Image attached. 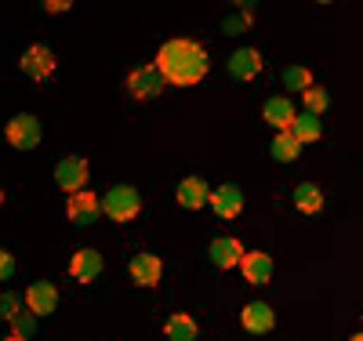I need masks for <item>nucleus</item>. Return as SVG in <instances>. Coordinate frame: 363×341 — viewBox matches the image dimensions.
<instances>
[{
    "label": "nucleus",
    "mask_w": 363,
    "mask_h": 341,
    "mask_svg": "<svg viewBox=\"0 0 363 341\" xmlns=\"http://www.w3.org/2000/svg\"><path fill=\"white\" fill-rule=\"evenodd\" d=\"M157 69L164 73L167 84H178V87H193L203 80L207 73V55L200 51V44L193 40H167L157 55Z\"/></svg>",
    "instance_id": "obj_1"
},
{
    "label": "nucleus",
    "mask_w": 363,
    "mask_h": 341,
    "mask_svg": "<svg viewBox=\"0 0 363 341\" xmlns=\"http://www.w3.org/2000/svg\"><path fill=\"white\" fill-rule=\"evenodd\" d=\"M138 207H142V196H138V189H131V185H113V189L106 193V200H102V211L113 222H131L138 214Z\"/></svg>",
    "instance_id": "obj_2"
},
{
    "label": "nucleus",
    "mask_w": 363,
    "mask_h": 341,
    "mask_svg": "<svg viewBox=\"0 0 363 341\" xmlns=\"http://www.w3.org/2000/svg\"><path fill=\"white\" fill-rule=\"evenodd\" d=\"M164 84H167V80H164V73H160L157 66H138V69L128 73V91H131L135 99H153V95H160Z\"/></svg>",
    "instance_id": "obj_3"
},
{
    "label": "nucleus",
    "mask_w": 363,
    "mask_h": 341,
    "mask_svg": "<svg viewBox=\"0 0 363 341\" xmlns=\"http://www.w3.org/2000/svg\"><path fill=\"white\" fill-rule=\"evenodd\" d=\"M55 181H58V189H66L69 196L84 193V185H87V164L77 160V157H66L62 164L55 167Z\"/></svg>",
    "instance_id": "obj_4"
},
{
    "label": "nucleus",
    "mask_w": 363,
    "mask_h": 341,
    "mask_svg": "<svg viewBox=\"0 0 363 341\" xmlns=\"http://www.w3.org/2000/svg\"><path fill=\"white\" fill-rule=\"evenodd\" d=\"M8 142H11L15 149H33V145L40 142V123H37V116H29V113L11 116V120H8Z\"/></svg>",
    "instance_id": "obj_5"
},
{
    "label": "nucleus",
    "mask_w": 363,
    "mask_h": 341,
    "mask_svg": "<svg viewBox=\"0 0 363 341\" xmlns=\"http://www.w3.org/2000/svg\"><path fill=\"white\" fill-rule=\"evenodd\" d=\"M26 308H29V316H48L51 308L58 305V291L51 284H29L26 287Z\"/></svg>",
    "instance_id": "obj_6"
},
{
    "label": "nucleus",
    "mask_w": 363,
    "mask_h": 341,
    "mask_svg": "<svg viewBox=\"0 0 363 341\" xmlns=\"http://www.w3.org/2000/svg\"><path fill=\"white\" fill-rule=\"evenodd\" d=\"M247 258V251L240 247V240L233 236H218V240H211V262H215L218 269H233Z\"/></svg>",
    "instance_id": "obj_7"
},
{
    "label": "nucleus",
    "mask_w": 363,
    "mask_h": 341,
    "mask_svg": "<svg viewBox=\"0 0 363 341\" xmlns=\"http://www.w3.org/2000/svg\"><path fill=\"white\" fill-rule=\"evenodd\" d=\"M211 211L225 222L240 218V211H244V193H240L236 185H222V189H215V196H211Z\"/></svg>",
    "instance_id": "obj_8"
},
{
    "label": "nucleus",
    "mask_w": 363,
    "mask_h": 341,
    "mask_svg": "<svg viewBox=\"0 0 363 341\" xmlns=\"http://www.w3.org/2000/svg\"><path fill=\"white\" fill-rule=\"evenodd\" d=\"M99 211H102V200L95 196V193H77V196H69V203H66V214L77 222V225H87V222H95L99 218Z\"/></svg>",
    "instance_id": "obj_9"
},
{
    "label": "nucleus",
    "mask_w": 363,
    "mask_h": 341,
    "mask_svg": "<svg viewBox=\"0 0 363 341\" xmlns=\"http://www.w3.org/2000/svg\"><path fill=\"white\" fill-rule=\"evenodd\" d=\"M211 196H215V193L207 189V181H203V178H182L178 193H174V200H178L182 207H189V211H200Z\"/></svg>",
    "instance_id": "obj_10"
},
{
    "label": "nucleus",
    "mask_w": 363,
    "mask_h": 341,
    "mask_svg": "<svg viewBox=\"0 0 363 341\" xmlns=\"http://www.w3.org/2000/svg\"><path fill=\"white\" fill-rule=\"evenodd\" d=\"M160 272H164V265H160L157 255H135L131 258V280L138 287H157L160 284Z\"/></svg>",
    "instance_id": "obj_11"
},
{
    "label": "nucleus",
    "mask_w": 363,
    "mask_h": 341,
    "mask_svg": "<svg viewBox=\"0 0 363 341\" xmlns=\"http://www.w3.org/2000/svg\"><path fill=\"white\" fill-rule=\"evenodd\" d=\"M51 69H55V55L44 44H33V47L22 55V73H29L33 80H44Z\"/></svg>",
    "instance_id": "obj_12"
},
{
    "label": "nucleus",
    "mask_w": 363,
    "mask_h": 341,
    "mask_svg": "<svg viewBox=\"0 0 363 341\" xmlns=\"http://www.w3.org/2000/svg\"><path fill=\"white\" fill-rule=\"evenodd\" d=\"M244 327L251 330V334H269L272 327H277V316H272V308H269V301H251L247 308H244Z\"/></svg>",
    "instance_id": "obj_13"
},
{
    "label": "nucleus",
    "mask_w": 363,
    "mask_h": 341,
    "mask_svg": "<svg viewBox=\"0 0 363 341\" xmlns=\"http://www.w3.org/2000/svg\"><path fill=\"white\" fill-rule=\"evenodd\" d=\"M69 272L77 276L80 284H91V280H95V276L102 272V255H99V251H91V247H84V251H77V255H73Z\"/></svg>",
    "instance_id": "obj_14"
},
{
    "label": "nucleus",
    "mask_w": 363,
    "mask_h": 341,
    "mask_svg": "<svg viewBox=\"0 0 363 341\" xmlns=\"http://www.w3.org/2000/svg\"><path fill=\"white\" fill-rule=\"evenodd\" d=\"M229 73L240 77V80L258 77V73H262V55H258L255 47H240V51H233V58H229Z\"/></svg>",
    "instance_id": "obj_15"
},
{
    "label": "nucleus",
    "mask_w": 363,
    "mask_h": 341,
    "mask_svg": "<svg viewBox=\"0 0 363 341\" xmlns=\"http://www.w3.org/2000/svg\"><path fill=\"white\" fill-rule=\"evenodd\" d=\"M240 272H244L247 284H269V276H272V258L262 255V251H247V258L240 262Z\"/></svg>",
    "instance_id": "obj_16"
},
{
    "label": "nucleus",
    "mask_w": 363,
    "mask_h": 341,
    "mask_svg": "<svg viewBox=\"0 0 363 341\" xmlns=\"http://www.w3.org/2000/svg\"><path fill=\"white\" fill-rule=\"evenodd\" d=\"M262 113H265V120H269L280 135L291 131V128H294V120H298V113H294V106H291L287 99H269Z\"/></svg>",
    "instance_id": "obj_17"
},
{
    "label": "nucleus",
    "mask_w": 363,
    "mask_h": 341,
    "mask_svg": "<svg viewBox=\"0 0 363 341\" xmlns=\"http://www.w3.org/2000/svg\"><path fill=\"white\" fill-rule=\"evenodd\" d=\"M294 207L306 211V214H316V211L323 207V193L316 189L313 181H301L298 189H294Z\"/></svg>",
    "instance_id": "obj_18"
},
{
    "label": "nucleus",
    "mask_w": 363,
    "mask_h": 341,
    "mask_svg": "<svg viewBox=\"0 0 363 341\" xmlns=\"http://www.w3.org/2000/svg\"><path fill=\"white\" fill-rule=\"evenodd\" d=\"M298 152H301V142L291 135V131H284V135H277L272 138V160H298Z\"/></svg>",
    "instance_id": "obj_19"
},
{
    "label": "nucleus",
    "mask_w": 363,
    "mask_h": 341,
    "mask_svg": "<svg viewBox=\"0 0 363 341\" xmlns=\"http://www.w3.org/2000/svg\"><path fill=\"white\" fill-rule=\"evenodd\" d=\"M167 337L171 341H196V323L186 316V313H174L167 320Z\"/></svg>",
    "instance_id": "obj_20"
},
{
    "label": "nucleus",
    "mask_w": 363,
    "mask_h": 341,
    "mask_svg": "<svg viewBox=\"0 0 363 341\" xmlns=\"http://www.w3.org/2000/svg\"><path fill=\"white\" fill-rule=\"evenodd\" d=\"M291 135H294L301 145H306V142H316V138H320V116H313V113H301V116L294 120Z\"/></svg>",
    "instance_id": "obj_21"
},
{
    "label": "nucleus",
    "mask_w": 363,
    "mask_h": 341,
    "mask_svg": "<svg viewBox=\"0 0 363 341\" xmlns=\"http://www.w3.org/2000/svg\"><path fill=\"white\" fill-rule=\"evenodd\" d=\"M284 84H287L291 91H301V95H306V91L313 87V73H309L306 66H291V69L284 73Z\"/></svg>",
    "instance_id": "obj_22"
},
{
    "label": "nucleus",
    "mask_w": 363,
    "mask_h": 341,
    "mask_svg": "<svg viewBox=\"0 0 363 341\" xmlns=\"http://www.w3.org/2000/svg\"><path fill=\"white\" fill-rule=\"evenodd\" d=\"M301 102H306V113H313V116H320V113H323V109L330 106L327 91H323V87H316V84H313V87L306 91V95H301Z\"/></svg>",
    "instance_id": "obj_23"
},
{
    "label": "nucleus",
    "mask_w": 363,
    "mask_h": 341,
    "mask_svg": "<svg viewBox=\"0 0 363 341\" xmlns=\"http://www.w3.org/2000/svg\"><path fill=\"white\" fill-rule=\"evenodd\" d=\"M26 301H18L15 294H4V298H0V316H4V320H18V308H22Z\"/></svg>",
    "instance_id": "obj_24"
},
{
    "label": "nucleus",
    "mask_w": 363,
    "mask_h": 341,
    "mask_svg": "<svg viewBox=\"0 0 363 341\" xmlns=\"http://www.w3.org/2000/svg\"><path fill=\"white\" fill-rule=\"evenodd\" d=\"M11 272H15V258H11V255H0V276L8 280Z\"/></svg>",
    "instance_id": "obj_25"
},
{
    "label": "nucleus",
    "mask_w": 363,
    "mask_h": 341,
    "mask_svg": "<svg viewBox=\"0 0 363 341\" xmlns=\"http://www.w3.org/2000/svg\"><path fill=\"white\" fill-rule=\"evenodd\" d=\"M29 327H33V316H18L15 320V334H26Z\"/></svg>",
    "instance_id": "obj_26"
},
{
    "label": "nucleus",
    "mask_w": 363,
    "mask_h": 341,
    "mask_svg": "<svg viewBox=\"0 0 363 341\" xmlns=\"http://www.w3.org/2000/svg\"><path fill=\"white\" fill-rule=\"evenodd\" d=\"M4 341H26V334H8Z\"/></svg>",
    "instance_id": "obj_27"
},
{
    "label": "nucleus",
    "mask_w": 363,
    "mask_h": 341,
    "mask_svg": "<svg viewBox=\"0 0 363 341\" xmlns=\"http://www.w3.org/2000/svg\"><path fill=\"white\" fill-rule=\"evenodd\" d=\"M349 341H363V334H352V337H349Z\"/></svg>",
    "instance_id": "obj_28"
}]
</instances>
